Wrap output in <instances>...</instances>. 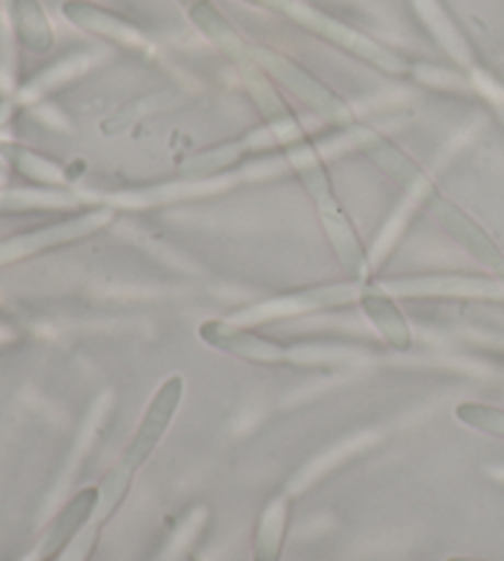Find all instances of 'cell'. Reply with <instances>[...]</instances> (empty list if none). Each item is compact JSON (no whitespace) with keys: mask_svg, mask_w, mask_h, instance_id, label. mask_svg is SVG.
I'll return each instance as SVG.
<instances>
[{"mask_svg":"<svg viewBox=\"0 0 504 561\" xmlns=\"http://www.w3.org/2000/svg\"><path fill=\"white\" fill-rule=\"evenodd\" d=\"M183 394L185 379L180 375H173L160 385L156 397L150 399V404L144 412V419H140L128 448L124 450V456L116 460V466L108 470L104 480H101L99 507L104 510V513H116L121 503H124L138 468L150 458V454H153L156 446L163 440L165 431L170 428V421L175 419L180 404H183Z\"/></svg>","mask_w":504,"mask_h":561,"instance_id":"6da1fadb","label":"cell"},{"mask_svg":"<svg viewBox=\"0 0 504 561\" xmlns=\"http://www.w3.org/2000/svg\"><path fill=\"white\" fill-rule=\"evenodd\" d=\"M199 337L207 345L221 350V353L254 359V363H288V365H325L345 359V353L325 347H284L274 340L259 337L247 330H239L221 320H207L199 328Z\"/></svg>","mask_w":504,"mask_h":561,"instance_id":"7a4b0ae2","label":"cell"},{"mask_svg":"<svg viewBox=\"0 0 504 561\" xmlns=\"http://www.w3.org/2000/svg\"><path fill=\"white\" fill-rule=\"evenodd\" d=\"M391 296H490L504 298V284L492 278H468V276H428V278H403L379 284Z\"/></svg>","mask_w":504,"mask_h":561,"instance_id":"3957f363","label":"cell"},{"mask_svg":"<svg viewBox=\"0 0 504 561\" xmlns=\"http://www.w3.org/2000/svg\"><path fill=\"white\" fill-rule=\"evenodd\" d=\"M359 306L365 310L367 318L371 320V325L379 330V335L387 340L391 347L397 350H409L411 345V330L403 320L401 310L397 308L394 300H391V294H387L379 284H367L359 286Z\"/></svg>","mask_w":504,"mask_h":561,"instance_id":"277c9868","label":"cell"},{"mask_svg":"<svg viewBox=\"0 0 504 561\" xmlns=\"http://www.w3.org/2000/svg\"><path fill=\"white\" fill-rule=\"evenodd\" d=\"M436 213L440 217V222L446 225L448 232L458 239V242L468 249V252L480 259L482 264H488L504 276V256L495 242L482 232V229L472 222L468 215H462L456 205L446 203V199H438L436 203Z\"/></svg>","mask_w":504,"mask_h":561,"instance_id":"5b68a950","label":"cell"},{"mask_svg":"<svg viewBox=\"0 0 504 561\" xmlns=\"http://www.w3.org/2000/svg\"><path fill=\"white\" fill-rule=\"evenodd\" d=\"M288 517H290V500L288 495H280L271 500L266 505L264 515L256 529L254 539V561H280L288 533Z\"/></svg>","mask_w":504,"mask_h":561,"instance_id":"8992f818","label":"cell"},{"mask_svg":"<svg viewBox=\"0 0 504 561\" xmlns=\"http://www.w3.org/2000/svg\"><path fill=\"white\" fill-rule=\"evenodd\" d=\"M456 416L470 428L504 438V409L478 402H462L456 409Z\"/></svg>","mask_w":504,"mask_h":561,"instance_id":"52a82bcc","label":"cell"},{"mask_svg":"<svg viewBox=\"0 0 504 561\" xmlns=\"http://www.w3.org/2000/svg\"><path fill=\"white\" fill-rule=\"evenodd\" d=\"M18 25H20V35H23L27 47L39 49V53H43V49L53 45V33H49V25L45 23L43 13H39V8L33 3V0H20Z\"/></svg>","mask_w":504,"mask_h":561,"instance_id":"ba28073f","label":"cell"},{"mask_svg":"<svg viewBox=\"0 0 504 561\" xmlns=\"http://www.w3.org/2000/svg\"><path fill=\"white\" fill-rule=\"evenodd\" d=\"M448 561H478V559H462V557H453V559H448Z\"/></svg>","mask_w":504,"mask_h":561,"instance_id":"9c48e42d","label":"cell"}]
</instances>
